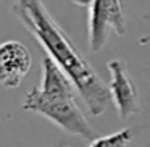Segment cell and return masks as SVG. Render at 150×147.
Segmentation results:
<instances>
[{"mask_svg": "<svg viewBox=\"0 0 150 147\" xmlns=\"http://www.w3.org/2000/svg\"><path fill=\"white\" fill-rule=\"evenodd\" d=\"M11 11L40 44L47 57L68 75L91 115L98 116L103 113L111 104L110 89L53 20L44 0H13Z\"/></svg>", "mask_w": 150, "mask_h": 147, "instance_id": "obj_1", "label": "cell"}, {"mask_svg": "<svg viewBox=\"0 0 150 147\" xmlns=\"http://www.w3.org/2000/svg\"><path fill=\"white\" fill-rule=\"evenodd\" d=\"M76 87L50 57L42 60L40 86L33 87L23 100V110L33 111L65 133L91 142L97 134L76 102Z\"/></svg>", "mask_w": 150, "mask_h": 147, "instance_id": "obj_2", "label": "cell"}, {"mask_svg": "<svg viewBox=\"0 0 150 147\" xmlns=\"http://www.w3.org/2000/svg\"><path fill=\"white\" fill-rule=\"evenodd\" d=\"M126 33V15L121 0H94L89 7V49L97 53L108 44L111 34Z\"/></svg>", "mask_w": 150, "mask_h": 147, "instance_id": "obj_3", "label": "cell"}, {"mask_svg": "<svg viewBox=\"0 0 150 147\" xmlns=\"http://www.w3.org/2000/svg\"><path fill=\"white\" fill-rule=\"evenodd\" d=\"M107 66L111 76L110 86H108L111 94V104L116 108L118 116L121 120H127L140 111L139 91L134 86L132 79L126 70V63L123 60H110Z\"/></svg>", "mask_w": 150, "mask_h": 147, "instance_id": "obj_4", "label": "cell"}, {"mask_svg": "<svg viewBox=\"0 0 150 147\" xmlns=\"http://www.w3.org/2000/svg\"><path fill=\"white\" fill-rule=\"evenodd\" d=\"M33 58L26 45L18 40L0 44V86L16 89L29 73Z\"/></svg>", "mask_w": 150, "mask_h": 147, "instance_id": "obj_5", "label": "cell"}, {"mask_svg": "<svg viewBox=\"0 0 150 147\" xmlns=\"http://www.w3.org/2000/svg\"><path fill=\"white\" fill-rule=\"evenodd\" d=\"M134 137L132 128H124L120 129L113 134L108 136H95L94 139L89 142V146L92 147H121V146H129L131 141Z\"/></svg>", "mask_w": 150, "mask_h": 147, "instance_id": "obj_6", "label": "cell"}, {"mask_svg": "<svg viewBox=\"0 0 150 147\" xmlns=\"http://www.w3.org/2000/svg\"><path fill=\"white\" fill-rule=\"evenodd\" d=\"M94 0H71V4H74L76 7H82V8H89Z\"/></svg>", "mask_w": 150, "mask_h": 147, "instance_id": "obj_7", "label": "cell"}]
</instances>
